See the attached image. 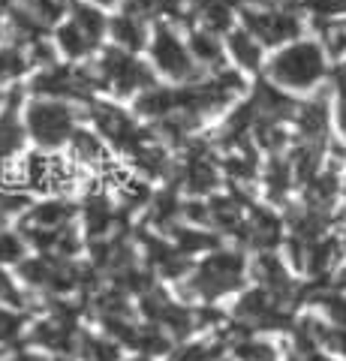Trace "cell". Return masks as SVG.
I'll return each instance as SVG.
<instances>
[{
  "instance_id": "obj_42",
  "label": "cell",
  "mask_w": 346,
  "mask_h": 361,
  "mask_svg": "<svg viewBox=\"0 0 346 361\" xmlns=\"http://www.w3.org/2000/svg\"><path fill=\"white\" fill-rule=\"evenodd\" d=\"M58 361H61V358H58Z\"/></svg>"
},
{
  "instance_id": "obj_12",
  "label": "cell",
  "mask_w": 346,
  "mask_h": 361,
  "mask_svg": "<svg viewBox=\"0 0 346 361\" xmlns=\"http://www.w3.org/2000/svg\"><path fill=\"white\" fill-rule=\"evenodd\" d=\"M178 180H184L187 193H193V196L214 193L220 184V169L211 160L208 145H202V142L187 145V157L181 160V166H178Z\"/></svg>"
},
{
  "instance_id": "obj_14",
  "label": "cell",
  "mask_w": 346,
  "mask_h": 361,
  "mask_svg": "<svg viewBox=\"0 0 346 361\" xmlns=\"http://www.w3.org/2000/svg\"><path fill=\"white\" fill-rule=\"evenodd\" d=\"M79 329H75V313L70 307H54V316L39 322L33 329V343L42 349H54V353H70L79 349Z\"/></svg>"
},
{
  "instance_id": "obj_26",
  "label": "cell",
  "mask_w": 346,
  "mask_h": 361,
  "mask_svg": "<svg viewBox=\"0 0 346 361\" xmlns=\"http://www.w3.org/2000/svg\"><path fill=\"white\" fill-rule=\"evenodd\" d=\"M235 358L238 361H283L280 358V349H277L271 341H262V337H241V341H235Z\"/></svg>"
},
{
  "instance_id": "obj_29",
  "label": "cell",
  "mask_w": 346,
  "mask_h": 361,
  "mask_svg": "<svg viewBox=\"0 0 346 361\" xmlns=\"http://www.w3.org/2000/svg\"><path fill=\"white\" fill-rule=\"evenodd\" d=\"M70 13H73V21H79V25L91 33L94 39L103 37V30H106V18L103 13H97L94 6H87V4H70Z\"/></svg>"
},
{
  "instance_id": "obj_6",
  "label": "cell",
  "mask_w": 346,
  "mask_h": 361,
  "mask_svg": "<svg viewBox=\"0 0 346 361\" xmlns=\"http://www.w3.org/2000/svg\"><path fill=\"white\" fill-rule=\"evenodd\" d=\"M27 130L39 145L58 148L75 135V111L61 99H37L27 109Z\"/></svg>"
},
{
  "instance_id": "obj_34",
  "label": "cell",
  "mask_w": 346,
  "mask_h": 361,
  "mask_svg": "<svg viewBox=\"0 0 346 361\" xmlns=\"http://www.w3.org/2000/svg\"><path fill=\"white\" fill-rule=\"evenodd\" d=\"M18 334H21V316L0 307V343L13 341V337H18Z\"/></svg>"
},
{
  "instance_id": "obj_22",
  "label": "cell",
  "mask_w": 346,
  "mask_h": 361,
  "mask_svg": "<svg viewBox=\"0 0 346 361\" xmlns=\"http://www.w3.org/2000/svg\"><path fill=\"white\" fill-rule=\"evenodd\" d=\"M85 226H87V235L94 241H99L103 235L115 226V208L109 205L106 196H91L85 205Z\"/></svg>"
},
{
  "instance_id": "obj_9",
  "label": "cell",
  "mask_w": 346,
  "mask_h": 361,
  "mask_svg": "<svg viewBox=\"0 0 346 361\" xmlns=\"http://www.w3.org/2000/svg\"><path fill=\"white\" fill-rule=\"evenodd\" d=\"M91 118H94L97 133H103L106 139L115 145V148L127 151V154H136L142 145H148V142H151L148 130H142L139 123L132 121L127 111H121L118 106L91 103Z\"/></svg>"
},
{
  "instance_id": "obj_17",
  "label": "cell",
  "mask_w": 346,
  "mask_h": 361,
  "mask_svg": "<svg viewBox=\"0 0 346 361\" xmlns=\"http://www.w3.org/2000/svg\"><path fill=\"white\" fill-rule=\"evenodd\" d=\"M21 145H25V127L18 121V90H13L0 109V160L18 154Z\"/></svg>"
},
{
  "instance_id": "obj_2",
  "label": "cell",
  "mask_w": 346,
  "mask_h": 361,
  "mask_svg": "<svg viewBox=\"0 0 346 361\" xmlns=\"http://www.w3.org/2000/svg\"><path fill=\"white\" fill-rule=\"evenodd\" d=\"M247 280V259L238 250H214L196 265L190 283L184 286V295L217 301L223 295L238 292Z\"/></svg>"
},
{
  "instance_id": "obj_19",
  "label": "cell",
  "mask_w": 346,
  "mask_h": 361,
  "mask_svg": "<svg viewBox=\"0 0 346 361\" xmlns=\"http://www.w3.org/2000/svg\"><path fill=\"white\" fill-rule=\"evenodd\" d=\"M58 49H61L70 61H82V58H87V54L97 49V39L79 25V21L70 18L66 25L58 27Z\"/></svg>"
},
{
  "instance_id": "obj_1",
  "label": "cell",
  "mask_w": 346,
  "mask_h": 361,
  "mask_svg": "<svg viewBox=\"0 0 346 361\" xmlns=\"http://www.w3.org/2000/svg\"><path fill=\"white\" fill-rule=\"evenodd\" d=\"M328 51L319 39H295L265 61V75L289 94H310L328 78Z\"/></svg>"
},
{
  "instance_id": "obj_8",
  "label": "cell",
  "mask_w": 346,
  "mask_h": 361,
  "mask_svg": "<svg viewBox=\"0 0 346 361\" xmlns=\"http://www.w3.org/2000/svg\"><path fill=\"white\" fill-rule=\"evenodd\" d=\"M16 178L13 187L18 190V184H25L30 190H42V193H61V190L73 187L75 180V169L73 163L58 160V157H46V154H30L25 163H21L18 175H9Z\"/></svg>"
},
{
  "instance_id": "obj_4",
  "label": "cell",
  "mask_w": 346,
  "mask_h": 361,
  "mask_svg": "<svg viewBox=\"0 0 346 361\" xmlns=\"http://www.w3.org/2000/svg\"><path fill=\"white\" fill-rule=\"evenodd\" d=\"M232 316L247 331H283V329L292 331V325H295L292 310L262 286L244 292L235 301V307H232Z\"/></svg>"
},
{
  "instance_id": "obj_27",
  "label": "cell",
  "mask_w": 346,
  "mask_h": 361,
  "mask_svg": "<svg viewBox=\"0 0 346 361\" xmlns=\"http://www.w3.org/2000/svg\"><path fill=\"white\" fill-rule=\"evenodd\" d=\"M79 353L82 361H121V343L106 337H82Z\"/></svg>"
},
{
  "instance_id": "obj_3",
  "label": "cell",
  "mask_w": 346,
  "mask_h": 361,
  "mask_svg": "<svg viewBox=\"0 0 346 361\" xmlns=\"http://www.w3.org/2000/svg\"><path fill=\"white\" fill-rule=\"evenodd\" d=\"M97 85L109 87L118 97H130L136 90L154 87V73L139 58H132L127 49H109L94 66Z\"/></svg>"
},
{
  "instance_id": "obj_35",
  "label": "cell",
  "mask_w": 346,
  "mask_h": 361,
  "mask_svg": "<svg viewBox=\"0 0 346 361\" xmlns=\"http://www.w3.org/2000/svg\"><path fill=\"white\" fill-rule=\"evenodd\" d=\"M0 301L13 304V307H21V304H25V295H21V292L16 289L13 277H9L4 268H0Z\"/></svg>"
},
{
  "instance_id": "obj_7",
  "label": "cell",
  "mask_w": 346,
  "mask_h": 361,
  "mask_svg": "<svg viewBox=\"0 0 346 361\" xmlns=\"http://www.w3.org/2000/svg\"><path fill=\"white\" fill-rule=\"evenodd\" d=\"M151 58H154V66L163 73L175 78V82H196V58L193 51L187 49L181 42V37L169 27V25H157L154 30V42H151Z\"/></svg>"
},
{
  "instance_id": "obj_41",
  "label": "cell",
  "mask_w": 346,
  "mask_h": 361,
  "mask_svg": "<svg viewBox=\"0 0 346 361\" xmlns=\"http://www.w3.org/2000/svg\"><path fill=\"white\" fill-rule=\"evenodd\" d=\"M0 223H4V214H0Z\"/></svg>"
},
{
  "instance_id": "obj_37",
  "label": "cell",
  "mask_w": 346,
  "mask_h": 361,
  "mask_svg": "<svg viewBox=\"0 0 346 361\" xmlns=\"http://www.w3.org/2000/svg\"><path fill=\"white\" fill-rule=\"evenodd\" d=\"M328 286H334V289H343L346 292V262L338 268V271H334V277H331V283Z\"/></svg>"
},
{
  "instance_id": "obj_31",
  "label": "cell",
  "mask_w": 346,
  "mask_h": 361,
  "mask_svg": "<svg viewBox=\"0 0 346 361\" xmlns=\"http://www.w3.org/2000/svg\"><path fill=\"white\" fill-rule=\"evenodd\" d=\"M30 58L18 49H0V82H9V78H18L27 70Z\"/></svg>"
},
{
  "instance_id": "obj_24",
  "label": "cell",
  "mask_w": 346,
  "mask_h": 361,
  "mask_svg": "<svg viewBox=\"0 0 346 361\" xmlns=\"http://www.w3.org/2000/svg\"><path fill=\"white\" fill-rule=\"evenodd\" d=\"M73 217V205L70 202H61V199H51V202H42L30 211V217L25 223L30 226H42V229H58V226H66Z\"/></svg>"
},
{
  "instance_id": "obj_10",
  "label": "cell",
  "mask_w": 346,
  "mask_h": 361,
  "mask_svg": "<svg viewBox=\"0 0 346 361\" xmlns=\"http://www.w3.org/2000/svg\"><path fill=\"white\" fill-rule=\"evenodd\" d=\"M37 94L49 99H91L97 85V75L87 70H73V66H49L46 73H39L30 82Z\"/></svg>"
},
{
  "instance_id": "obj_23",
  "label": "cell",
  "mask_w": 346,
  "mask_h": 361,
  "mask_svg": "<svg viewBox=\"0 0 346 361\" xmlns=\"http://www.w3.org/2000/svg\"><path fill=\"white\" fill-rule=\"evenodd\" d=\"M70 151H73L75 163L106 166V148H103V142H99L91 130H75V135L70 139Z\"/></svg>"
},
{
  "instance_id": "obj_18",
  "label": "cell",
  "mask_w": 346,
  "mask_h": 361,
  "mask_svg": "<svg viewBox=\"0 0 346 361\" xmlns=\"http://www.w3.org/2000/svg\"><path fill=\"white\" fill-rule=\"evenodd\" d=\"M262 49H265V45L256 39L247 27L229 30V54H232V61H235V66H241V70L259 73L262 66H265V61H262Z\"/></svg>"
},
{
  "instance_id": "obj_13",
  "label": "cell",
  "mask_w": 346,
  "mask_h": 361,
  "mask_svg": "<svg viewBox=\"0 0 346 361\" xmlns=\"http://www.w3.org/2000/svg\"><path fill=\"white\" fill-rule=\"evenodd\" d=\"M253 111H256V121H274V123H289L295 121L298 115V99L295 94H289V90L277 87L271 78H262V82H256L253 87Z\"/></svg>"
},
{
  "instance_id": "obj_30",
  "label": "cell",
  "mask_w": 346,
  "mask_h": 361,
  "mask_svg": "<svg viewBox=\"0 0 346 361\" xmlns=\"http://www.w3.org/2000/svg\"><path fill=\"white\" fill-rule=\"evenodd\" d=\"M220 355H223L220 341H199V343L184 346L172 361H220Z\"/></svg>"
},
{
  "instance_id": "obj_20",
  "label": "cell",
  "mask_w": 346,
  "mask_h": 361,
  "mask_svg": "<svg viewBox=\"0 0 346 361\" xmlns=\"http://www.w3.org/2000/svg\"><path fill=\"white\" fill-rule=\"evenodd\" d=\"M111 37H115L118 49H127V51H136L144 45V16H136V13H121L111 18Z\"/></svg>"
},
{
  "instance_id": "obj_15",
  "label": "cell",
  "mask_w": 346,
  "mask_h": 361,
  "mask_svg": "<svg viewBox=\"0 0 346 361\" xmlns=\"http://www.w3.org/2000/svg\"><path fill=\"white\" fill-rule=\"evenodd\" d=\"M142 244H144V256H148V262L157 274L169 277V280H178V277L187 274L190 256L178 250L175 241H163V238H154V235H144Z\"/></svg>"
},
{
  "instance_id": "obj_39",
  "label": "cell",
  "mask_w": 346,
  "mask_h": 361,
  "mask_svg": "<svg viewBox=\"0 0 346 361\" xmlns=\"http://www.w3.org/2000/svg\"><path fill=\"white\" fill-rule=\"evenodd\" d=\"M94 4H103V6H111V4H115V0H94Z\"/></svg>"
},
{
  "instance_id": "obj_11",
  "label": "cell",
  "mask_w": 346,
  "mask_h": 361,
  "mask_svg": "<svg viewBox=\"0 0 346 361\" xmlns=\"http://www.w3.org/2000/svg\"><path fill=\"white\" fill-rule=\"evenodd\" d=\"M295 142H307L316 148H331V127H334V109H331V90H319L314 99L298 106L295 115Z\"/></svg>"
},
{
  "instance_id": "obj_25",
  "label": "cell",
  "mask_w": 346,
  "mask_h": 361,
  "mask_svg": "<svg viewBox=\"0 0 346 361\" xmlns=\"http://www.w3.org/2000/svg\"><path fill=\"white\" fill-rule=\"evenodd\" d=\"M190 51H193V58L205 66H214V70H223V49L217 37L211 30H193L190 33Z\"/></svg>"
},
{
  "instance_id": "obj_32",
  "label": "cell",
  "mask_w": 346,
  "mask_h": 361,
  "mask_svg": "<svg viewBox=\"0 0 346 361\" xmlns=\"http://www.w3.org/2000/svg\"><path fill=\"white\" fill-rule=\"evenodd\" d=\"M25 241L16 232H0V262H21Z\"/></svg>"
},
{
  "instance_id": "obj_5",
  "label": "cell",
  "mask_w": 346,
  "mask_h": 361,
  "mask_svg": "<svg viewBox=\"0 0 346 361\" xmlns=\"http://www.w3.org/2000/svg\"><path fill=\"white\" fill-rule=\"evenodd\" d=\"M241 21L262 45H283L295 42L304 33V18L286 6H244Z\"/></svg>"
},
{
  "instance_id": "obj_40",
  "label": "cell",
  "mask_w": 346,
  "mask_h": 361,
  "mask_svg": "<svg viewBox=\"0 0 346 361\" xmlns=\"http://www.w3.org/2000/svg\"><path fill=\"white\" fill-rule=\"evenodd\" d=\"M340 241H343V247H346V229H343V232H340Z\"/></svg>"
},
{
  "instance_id": "obj_33",
  "label": "cell",
  "mask_w": 346,
  "mask_h": 361,
  "mask_svg": "<svg viewBox=\"0 0 346 361\" xmlns=\"http://www.w3.org/2000/svg\"><path fill=\"white\" fill-rule=\"evenodd\" d=\"M27 205V196L18 193L16 187H0V214H16Z\"/></svg>"
},
{
  "instance_id": "obj_28",
  "label": "cell",
  "mask_w": 346,
  "mask_h": 361,
  "mask_svg": "<svg viewBox=\"0 0 346 361\" xmlns=\"http://www.w3.org/2000/svg\"><path fill=\"white\" fill-rule=\"evenodd\" d=\"M301 9H304L316 25H328V21L346 18V0H301Z\"/></svg>"
},
{
  "instance_id": "obj_36",
  "label": "cell",
  "mask_w": 346,
  "mask_h": 361,
  "mask_svg": "<svg viewBox=\"0 0 346 361\" xmlns=\"http://www.w3.org/2000/svg\"><path fill=\"white\" fill-rule=\"evenodd\" d=\"M331 109H334V130L346 142V94H331Z\"/></svg>"
},
{
  "instance_id": "obj_21",
  "label": "cell",
  "mask_w": 346,
  "mask_h": 361,
  "mask_svg": "<svg viewBox=\"0 0 346 361\" xmlns=\"http://www.w3.org/2000/svg\"><path fill=\"white\" fill-rule=\"evenodd\" d=\"M169 235H172V241H175V247L181 253H202V250H217V244H220V238L214 232H205V229H196V226H172L169 229Z\"/></svg>"
},
{
  "instance_id": "obj_38",
  "label": "cell",
  "mask_w": 346,
  "mask_h": 361,
  "mask_svg": "<svg viewBox=\"0 0 346 361\" xmlns=\"http://www.w3.org/2000/svg\"><path fill=\"white\" fill-rule=\"evenodd\" d=\"M340 205H343V208H340V217L346 220V178H343V196H340Z\"/></svg>"
},
{
  "instance_id": "obj_16",
  "label": "cell",
  "mask_w": 346,
  "mask_h": 361,
  "mask_svg": "<svg viewBox=\"0 0 346 361\" xmlns=\"http://www.w3.org/2000/svg\"><path fill=\"white\" fill-rule=\"evenodd\" d=\"M295 184H298V180H295V172H292V163H289V154L268 157V163L262 169L265 196L271 202H286Z\"/></svg>"
}]
</instances>
